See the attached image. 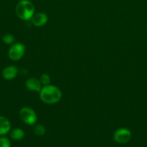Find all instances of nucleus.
Listing matches in <instances>:
<instances>
[{
  "instance_id": "nucleus-14",
  "label": "nucleus",
  "mask_w": 147,
  "mask_h": 147,
  "mask_svg": "<svg viewBox=\"0 0 147 147\" xmlns=\"http://www.w3.org/2000/svg\"><path fill=\"white\" fill-rule=\"evenodd\" d=\"M11 143L8 138L5 136H0V147H10Z\"/></svg>"
},
{
  "instance_id": "nucleus-7",
  "label": "nucleus",
  "mask_w": 147,
  "mask_h": 147,
  "mask_svg": "<svg viewBox=\"0 0 147 147\" xmlns=\"http://www.w3.org/2000/svg\"><path fill=\"white\" fill-rule=\"evenodd\" d=\"M48 21V17L47 14L45 12H37L35 13L33 17H32V24L37 27H40L47 24Z\"/></svg>"
},
{
  "instance_id": "nucleus-1",
  "label": "nucleus",
  "mask_w": 147,
  "mask_h": 147,
  "mask_svg": "<svg viewBox=\"0 0 147 147\" xmlns=\"http://www.w3.org/2000/svg\"><path fill=\"white\" fill-rule=\"evenodd\" d=\"M39 95L40 100L48 105L56 104L60 101L62 98V92L61 89L51 84L43 86Z\"/></svg>"
},
{
  "instance_id": "nucleus-9",
  "label": "nucleus",
  "mask_w": 147,
  "mask_h": 147,
  "mask_svg": "<svg viewBox=\"0 0 147 147\" xmlns=\"http://www.w3.org/2000/svg\"><path fill=\"white\" fill-rule=\"evenodd\" d=\"M11 130V123L5 116H0V136L7 134Z\"/></svg>"
},
{
  "instance_id": "nucleus-11",
  "label": "nucleus",
  "mask_w": 147,
  "mask_h": 147,
  "mask_svg": "<svg viewBox=\"0 0 147 147\" xmlns=\"http://www.w3.org/2000/svg\"><path fill=\"white\" fill-rule=\"evenodd\" d=\"M46 129L43 125L42 124H36L33 128V132L36 136H42L46 134Z\"/></svg>"
},
{
  "instance_id": "nucleus-10",
  "label": "nucleus",
  "mask_w": 147,
  "mask_h": 147,
  "mask_svg": "<svg viewBox=\"0 0 147 147\" xmlns=\"http://www.w3.org/2000/svg\"><path fill=\"white\" fill-rule=\"evenodd\" d=\"M24 132L20 128H16L10 131V138L14 141H21L24 139Z\"/></svg>"
},
{
  "instance_id": "nucleus-12",
  "label": "nucleus",
  "mask_w": 147,
  "mask_h": 147,
  "mask_svg": "<svg viewBox=\"0 0 147 147\" xmlns=\"http://www.w3.org/2000/svg\"><path fill=\"white\" fill-rule=\"evenodd\" d=\"M2 41L4 44L8 45H12L15 42V37L11 33H7L5 35L3 36Z\"/></svg>"
},
{
  "instance_id": "nucleus-6",
  "label": "nucleus",
  "mask_w": 147,
  "mask_h": 147,
  "mask_svg": "<svg viewBox=\"0 0 147 147\" xmlns=\"http://www.w3.org/2000/svg\"><path fill=\"white\" fill-rule=\"evenodd\" d=\"M25 88L31 92H35V93H40L41 90L42 86L40 80L36 78H29L26 80L24 83Z\"/></svg>"
},
{
  "instance_id": "nucleus-15",
  "label": "nucleus",
  "mask_w": 147,
  "mask_h": 147,
  "mask_svg": "<svg viewBox=\"0 0 147 147\" xmlns=\"http://www.w3.org/2000/svg\"><path fill=\"white\" fill-rule=\"evenodd\" d=\"M146 34H147V28H146Z\"/></svg>"
},
{
  "instance_id": "nucleus-13",
  "label": "nucleus",
  "mask_w": 147,
  "mask_h": 147,
  "mask_svg": "<svg viewBox=\"0 0 147 147\" xmlns=\"http://www.w3.org/2000/svg\"><path fill=\"white\" fill-rule=\"evenodd\" d=\"M40 81L41 83L42 86H48V85L50 84V82H51V80H50V76H49L47 73H43V74L40 76Z\"/></svg>"
},
{
  "instance_id": "nucleus-2",
  "label": "nucleus",
  "mask_w": 147,
  "mask_h": 147,
  "mask_svg": "<svg viewBox=\"0 0 147 147\" xmlns=\"http://www.w3.org/2000/svg\"><path fill=\"white\" fill-rule=\"evenodd\" d=\"M35 6L30 0H20L15 7V14L23 21L31 20L35 14Z\"/></svg>"
},
{
  "instance_id": "nucleus-8",
  "label": "nucleus",
  "mask_w": 147,
  "mask_h": 147,
  "mask_svg": "<svg viewBox=\"0 0 147 147\" xmlns=\"http://www.w3.org/2000/svg\"><path fill=\"white\" fill-rule=\"evenodd\" d=\"M18 73L19 70L17 66L9 65L2 70V77L6 80H11L15 78Z\"/></svg>"
},
{
  "instance_id": "nucleus-3",
  "label": "nucleus",
  "mask_w": 147,
  "mask_h": 147,
  "mask_svg": "<svg viewBox=\"0 0 147 147\" xmlns=\"http://www.w3.org/2000/svg\"><path fill=\"white\" fill-rule=\"evenodd\" d=\"M19 116L22 121L29 126L35 125L37 121V113L32 108L28 106L22 108L19 112Z\"/></svg>"
},
{
  "instance_id": "nucleus-4",
  "label": "nucleus",
  "mask_w": 147,
  "mask_h": 147,
  "mask_svg": "<svg viewBox=\"0 0 147 147\" xmlns=\"http://www.w3.org/2000/svg\"><path fill=\"white\" fill-rule=\"evenodd\" d=\"M26 47L22 42H14L10 46L8 50V57L13 61L20 60L24 55Z\"/></svg>"
},
{
  "instance_id": "nucleus-5",
  "label": "nucleus",
  "mask_w": 147,
  "mask_h": 147,
  "mask_svg": "<svg viewBox=\"0 0 147 147\" xmlns=\"http://www.w3.org/2000/svg\"><path fill=\"white\" fill-rule=\"evenodd\" d=\"M132 137V134L129 129L126 128H120L117 129L113 134V139L118 144H126Z\"/></svg>"
}]
</instances>
